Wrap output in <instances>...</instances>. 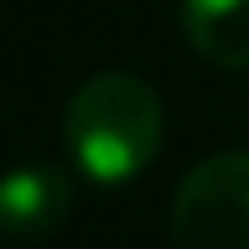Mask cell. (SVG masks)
I'll return each instance as SVG.
<instances>
[{
	"label": "cell",
	"instance_id": "6da1fadb",
	"mask_svg": "<svg viewBox=\"0 0 249 249\" xmlns=\"http://www.w3.org/2000/svg\"><path fill=\"white\" fill-rule=\"evenodd\" d=\"M64 143L85 180L127 186L154 164L164 143V106L138 74H96L64 111Z\"/></svg>",
	"mask_w": 249,
	"mask_h": 249
},
{
	"label": "cell",
	"instance_id": "7a4b0ae2",
	"mask_svg": "<svg viewBox=\"0 0 249 249\" xmlns=\"http://www.w3.org/2000/svg\"><path fill=\"white\" fill-rule=\"evenodd\" d=\"M175 249H249V154H212L170 201Z\"/></svg>",
	"mask_w": 249,
	"mask_h": 249
},
{
	"label": "cell",
	"instance_id": "3957f363",
	"mask_svg": "<svg viewBox=\"0 0 249 249\" xmlns=\"http://www.w3.org/2000/svg\"><path fill=\"white\" fill-rule=\"evenodd\" d=\"M69 217V180L53 164H21L5 180V233L43 239Z\"/></svg>",
	"mask_w": 249,
	"mask_h": 249
},
{
	"label": "cell",
	"instance_id": "277c9868",
	"mask_svg": "<svg viewBox=\"0 0 249 249\" xmlns=\"http://www.w3.org/2000/svg\"><path fill=\"white\" fill-rule=\"evenodd\" d=\"M186 43L217 69H249V0H180Z\"/></svg>",
	"mask_w": 249,
	"mask_h": 249
}]
</instances>
